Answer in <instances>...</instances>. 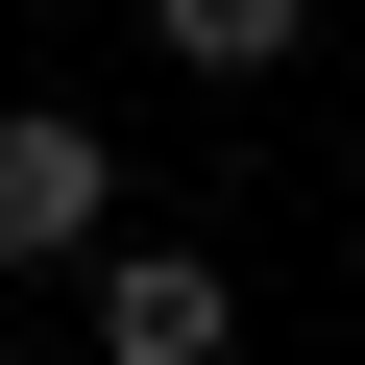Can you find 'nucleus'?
<instances>
[{
	"instance_id": "2",
	"label": "nucleus",
	"mask_w": 365,
	"mask_h": 365,
	"mask_svg": "<svg viewBox=\"0 0 365 365\" xmlns=\"http://www.w3.org/2000/svg\"><path fill=\"white\" fill-rule=\"evenodd\" d=\"M73 317H98V365H220V341H244V292H220L195 244H98Z\"/></svg>"
},
{
	"instance_id": "1",
	"label": "nucleus",
	"mask_w": 365,
	"mask_h": 365,
	"mask_svg": "<svg viewBox=\"0 0 365 365\" xmlns=\"http://www.w3.org/2000/svg\"><path fill=\"white\" fill-rule=\"evenodd\" d=\"M98 220H122V146L49 122V98H0V268H98Z\"/></svg>"
},
{
	"instance_id": "3",
	"label": "nucleus",
	"mask_w": 365,
	"mask_h": 365,
	"mask_svg": "<svg viewBox=\"0 0 365 365\" xmlns=\"http://www.w3.org/2000/svg\"><path fill=\"white\" fill-rule=\"evenodd\" d=\"M146 25H170V73H292L317 0H146Z\"/></svg>"
}]
</instances>
